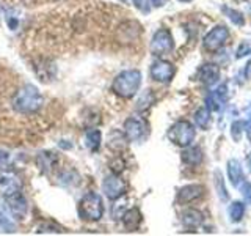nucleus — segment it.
I'll return each mask as SVG.
<instances>
[{
	"label": "nucleus",
	"instance_id": "1",
	"mask_svg": "<svg viewBox=\"0 0 251 236\" xmlns=\"http://www.w3.org/2000/svg\"><path fill=\"white\" fill-rule=\"evenodd\" d=\"M43 94L39 93L38 87L27 84L21 87V88L16 91V94L13 96V109L16 112L21 114H35L39 109L43 107Z\"/></svg>",
	"mask_w": 251,
	"mask_h": 236
},
{
	"label": "nucleus",
	"instance_id": "2",
	"mask_svg": "<svg viewBox=\"0 0 251 236\" xmlns=\"http://www.w3.org/2000/svg\"><path fill=\"white\" fill-rule=\"evenodd\" d=\"M141 85V73L138 69H126L120 73L113 81L112 90L121 98H132L135 96Z\"/></svg>",
	"mask_w": 251,
	"mask_h": 236
},
{
	"label": "nucleus",
	"instance_id": "3",
	"mask_svg": "<svg viewBox=\"0 0 251 236\" xmlns=\"http://www.w3.org/2000/svg\"><path fill=\"white\" fill-rule=\"evenodd\" d=\"M77 212L83 220L96 222L104 216V202L96 192H86L77 205Z\"/></svg>",
	"mask_w": 251,
	"mask_h": 236
},
{
	"label": "nucleus",
	"instance_id": "4",
	"mask_svg": "<svg viewBox=\"0 0 251 236\" xmlns=\"http://www.w3.org/2000/svg\"><path fill=\"white\" fill-rule=\"evenodd\" d=\"M168 137L171 142H175L179 147H190L192 142L195 140V128L188 121H177L171 126L168 132Z\"/></svg>",
	"mask_w": 251,
	"mask_h": 236
},
{
	"label": "nucleus",
	"instance_id": "5",
	"mask_svg": "<svg viewBox=\"0 0 251 236\" xmlns=\"http://www.w3.org/2000/svg\"><path fill=\"white\" fill-rule=\"evenodd\" d=\"M173 36L170 33V30L167 29H160L157 30L154 36H152V41H151V52L154 55H167L173 51Z\"/></svg>",
	"mask_w": 251,
	"mask_h": 236
},
{
	"label": "nucleus",
	"instance_id": "6",
	"mask_svg": "<svg viewBox=\"0 0 251 236\" xmlns=\"http://www.w3.org/2000/svg\"><path fill=\"white\" fill-rule=\"evenodd\" d=\"M227 38H229V30L225 26H217L204 36V41H202L204 49L209 52H215L227 41Z\"/></svg>",
	"mask_w": 251,
	"mask_h": 236
},
{
	"label": "nucleus",
	"instance_id": "7",
	"mask_svg": "<svg viewBox=\"0 0 251 236\" xmlns=\"http://www.w3.org/2000/svg\"><path fill=\"white\" fill-rule=\"evenodd\" d=\"M126 189H127V186L116 173L107 175L105 179L102 181V191H104L105 197L110 200H118L120 197H123L126 194Z\"/></svg>",
	"mask_w": 251,
	"mask_h": 236
},
{
	"label": "nucleus",
	"instance_id": "8",
	"mask_svg": "<svg viewBox=\"0 0 251 236\" xmlns=\"http://www.w3.org/2000/svg\"><path fill=\"white\" fill-rule=\"evenodd\" d=\"M124 134L130 142H140L146 137L148 134V126L145 120L140 118H129L124 123Z\"/></svg>",
	"mask_w": 251,
	"mask_h": 236
},
{
	"label": "nucleus",
	"instance_id": "9",
	"mask_svg": "<svg viewBox=\"0 0 251 236\" xmlns=\"http://www.w3.org/2000/svg\"><path fill=\"white\" fill-rule=\"evenodd\" d=\"M175 76V66L170 61L165 60H155L151 65V77L157 82L167 84Z\"/></svg>",
	"mask_w": 251,
	"mask_h": 236
},
{
	"label": "nucleus",
	"instance_id": "10",
	"mask_svg": "<svg viewBox=\"0 0 251 236\" xmlns=\"http://www.w3.org/2000/svg\"><path fill=\"white\" fill-rule=\"evenodd\" d=\"M227 102V87L226 84H223L222 87H218L215 91H210L206 98V107L209 110H215V112H220L223 110Z\"/></svg>",
	"mask_w": 251,
	"mask_h": 236
},
{
	"label": "nucleus",
	"instance_id": "11",
	"mask_svg": "<svg viewBox=\"0 0 251 236\" xmlns=\"http://www.w3.org/2000/svg\"><path fill=\"white\" fill-rule=\"evenodd\" d=\"M5 200H6L8 206H10V209L13 211L14 216H18L19 219H22L24 216L27 214V200H25V197L22 195L21 191L14 192L11 195H6Z\"/></svg>",
	"mask_w": 251,
	"mask_h": 236
},
{
	"label": "nucleus",
	"instance_id": "12",
	"mask_svg": "<svg viewBox=\"0 0 251 236\" xmlns=\"http://www.w3.org/2000/svg\"><path fill=\"white\" fill-rule=\"evenodd\" d=\"M198 77L202 84L212 87L214 84H217L220 79V68L215 65V63H206V65H202L200 68Z\"/></svg>",
	"mask_w": 251,
	"mask_h": 236
},
{
	"label": "nucleus",
	"instance_id": "13",
	"mask_svg": "<svg viewBox=\"0 0 251 236\" xmlns=\"http://www.w3.org/2000/svg\"><path fill=\"white\" fill-rule=\"evenodd\" d=\"M204 192V187L201 184H188L184 186L177 194V202L179 203H190L196 199H200Z\"/></svg>",
	"mask_w": 251,
	"mask_h": 236
},
{
	"label": "nucleus",
	"instance_id": "14",
	"mask_svg": "<svg viewBox=\"0 0 251 236\" xmlns=\"http://www.w3.org/2000/svg\"><path fill=\"white\" fill-rule=\"evenodd\" d=\"M0 191H2L3 197L21 191V181L13 173H5L0 177Z\"/></svg>",
	"mask_w": 251,
	"mask_h": 236
},
{
	"label": "nucleus",
	"instance_id": "15",
	"mask_svg": "<svg viewBox=\"0 0 251 236\" xmlns=\"http://www.w3.org/2000/svg\"><path fill=\"white\" fill-rule=\"evenodd\" d=\"M202 214L201 211L198 209H187L184 214H182V225L188 230H195V228H198L201 224H202Z\"/></svg>",
	"mask_w": 251,
	"mask_h": 236
},
{
	"label": "nucleus",
	"instance_id": "16",
	"mask_svg": "<svg viewBox=\"0 0 251 236\" xmlns=\"http://www.w3.org/2000/svg\"><path fill=\"white\" fill-rule=\"evenodd\" d=\"M227 173H229V179L234 187H239L243 181V172H242V165L237 159H231L227 162Z\"/></svg>",
	"mask_w": 251,
	"mask_h": 236
},
{
	"label": "nucleus",
	"instance_id": "17",
	"mask_svg": "<svg viewBox=\"0 0 251 236\" xmlns=\"http://www.w3.org/2000/svg\"><path fill=\"white\" fill-rule=\"evenodd\" d=\"M182 161L188 165H198L202 161V151L198 147H187L185 151H182Z\"/></svg>",
	"mask_w": 251,
	"mask_h": 236
},
{
	"label": "nucleus",
	"instance_id": "18",
	"mask_svg": "<svg viewBox=\"0 0 251 236\" xmlns=\"http://www.w3.org/2000/svg\"><path fill=\"white\" fill-rule=\"evenodd\" d=\"M123 222L126 225V228H129V230H137L140 222H141V214L137 208H132L129 209L127 212L124 214L123 217Z\"/></svg>",
	"mask_w": 251,
	"mask_h": 236
},
{
	"label": "nucleus",
	"instance_id": "19",
	"mask_svg": "<svg viewBox=\"0 0 251 236\" xmlns=\"http://www.w3.org/2000/svg\"><path fill=\"white\" fill-rule=\"evenodd\" d=\"M100 142H102L100 131H98V129L86 131V134H85V145L88 147V149H91V151H98L99 147H100Z\"/></svg>",
	"mask_w": 251,
	"mask_h": 236
},
{
	"label": "nucleus",
	"instance_id": "20",
	"mask_svg": "<svg viewBox=\"0 0 251 236\" xmlns=\"http://www.w3.org/2000/svg\"><path fill=\"white\" fill-rule=\"evenodd\" d=\"M210 110L207 107H202L200 109L198 112L195 114V123L198 128L201 129H207V126H209V121H210V115H209Z\"/></svg>",
	"mask_w": 251,
	"mask_h": 236
},
{
	"label": "nucleus",
	"instance_id": "21",
	"mask_svg": "<svg viewBox=\"0 0 251 236\" xmlns=\"http://www.w3.org/2000/svg\"><path fill=\"white\" fill-rule=\"evenodd\" d=\"M55 157L52 153H39V156H38V165H39V169H41V172H47L49 169H52L53 167V162H55Z\"/></svg>",
	"mask_w": 251,
	"mask_h": 236
},
{
	"label": "nucleus",
	"instance_id": "22",
	"mask_svg": "<svg viewBox=\"0 0 251 236\" xmlns=\"http://www.w3.org/2000/svg\"><path fill=\"white\" fill-rule=\"evenodd\" d=\"M243 214H245V205L242 202H234L229 206V217L232 222H240Z\"/></svg>",
	"mask_w": 251,
	"mask_h": 236
},
{
	"label": "nucleus",
	"instance_id": "23",
	"mask_svg": "<svg viewBox=\"0 0 251 236\" xmlns=\"http://www.w3.org/2000/svg\"><path fill=\"white\" fill-rule=\"evenodd\" d=\"M0 230L6 233L14 232V222L11 220V217L8 216V212L3 209V206H0Z\"/></svg>",
	"mask_w": 251,
	"mask_h": 236
},
{
	"label": "nucleus",
	"instance_id": "24",
	"mask_svg": "<svg viewBox=\"0 0 251 236\" xmlns=\"http://www.w3.org/2000/svg\"><path fill=\"white\" fill-rule=\"evenodd\" d=\"M215 187H217V191H218L220 199H222L223 202H226L227 199H229V195H227V192H226V187H225V181H223V177H222V173H220L218 170L215 172Z\"/></svg>",
	"mask_w": 251,
	"mask_h": 236
},
{
	"label": "nucleus",
	"instance_id": "25",
	"mask_svg": "<svg viewBox=\"0 0 251 236\" xmlns=\"http://www.w3.org/2000/svg\"><path fill=\"white\" fill-rule=\"evenodd\" d=\"M223 11L227 14V18H229L235 26H243V24H245V19H243V16L239 11H234L227 6H223Z\"/></svg>",
	"mask_w": 251,
	"mask_h": 236
},
{
	"label": "nucleus",
	"instance_id": "26",
	"mask_svg": "<svg viewBox=\"0 0 251 236\" xmlns=\"http://www.w3.org/2000/svg\"><path fill=\"white\" fill-rule=\"evenodd\" d=\"M151 102H152L151 90H146V93L143 94V96L140 98L137 109H138V110H143V109H146V107H149V106H151Z\"/></svg>",
	"mask_w": 251,
	"mask_h": 236
},
{
	"label": "nucleus",
	"instance_id": "27",
	"mask_svg": "<svg viewBox=\"0 0 251 236\" xmlns=\"http://www.w3.org/2000/svg\"><path fill=\"white\" fill-rule=\"evenodd\" d=\"M132 2H133V5H135L141 13L148 14L149 11H151V6H152L151 0H132Z\"/></svg>",
	"mask_w": 251,
	"mask_h": 236
},
{
	"label": "nucleus",
	"instance_id": "28",
	"mask_svg": "<svg viewBox=\"0 0 251 236\" xmlns=\"http://www.w3.org/2000/svg\"><path fill=\"white\" fill-rule=\"evenodd\" d=\"M247 126V123L245 121H234V124H232V137H234V140L235 142H239L240 140V137H242V128H245Z\"/></svg>",
	"mask_w": 251,
	"mask_h": 236
},
{
	"label": "nucleus",
	"instance_id": "29",
	"mask_svg": "<svg viewBox=\"0 0 251 236\" xmlns=\"http://www.w3.org/2000/svg\"><path fill=\"white\" fill-rule=\"evenodd\" d=\"M239 187L242 189V194H243V197L247 199V202L251 203V184L247 183V181H242V184H240Z\"/></svg>",
	"mask_w": 251,
	"mask_h": 236
},
{
	"label": "nucleus",
	"instance_id": "30",
	"mask_svg": "<svg viewBox=\"0 0 251 236\" xmlns=\"http://www.w3.org/2000/svg\"><path fill=\"white\" fill-rule=\"evenodd\" d=\"M248 54H251V44H248V43H242L240 47L237 49V55H235V57H237V59H242V57H245V55H248Z\"/></svg>",
	"mask_w": 251,
	"mask_h": 236
},
{
	"label": "nucleus",
	"instance_id": "31",
	"mask_svg": "<svg viewBox=\"0 0 251 236\" xmlns=\"http://www.w3.org/2000/svg\"><path fill=\"white\" fill-rule=\"evenodd\" d=\"M8 159H10V154H8L6 151H3V149H0V167L5 165L8 162Z\"/></svg>",
	"mask_w": 251,
	"mask_h": 236
},
{
	"label": "nucleus",
	"instance_id": "32",
	"mask_svg": "<svg viewBox=\"0 0 251 236\" xmlns=\"http://www.w3.org/2000/svg\"><path fill=\"white\" fill-rule=\"evenodd\" d=\"M152 6H163L165 3H167V0H151Z\"/></svg>",
	"mask_w": 251,
	"mask_h": 236
},
{
	"label": "nucleus",
	"instance_id": "33",
	"mask_svg": "<svg viewBox=\"0 0 251 236\" xmlns=\"http://www.w3.org/2000/svg\"><path fill=\"white\" fill-rule=\"evenodd\" d=\"M245 77H247V79L251 77V60H250V63H248V66L245 68Z\"/></svg>",
	"mask_w": 251,
	"mask_h": 236
},
{
	"label": "nucleus",
	"instance_id": "34",
	"mask_svg": "<svg viewBox=\"0 0 251 236\" xmlns=\"http://www.w3.org/2000/svg\"><path fill=\"white\" fill-rule=\"evenodd\" d=\"M245 128H247V131H248V134H250V132H251V107H250V120H248V123H247Z\"/></svg>",
	"mask_w": 251,
	"mask_h": 236
},
{
	"label": "nucleus",
	"instance_id": "35",
	"mask_svg": "<svg viewBox=\"0 0 251 236\" xmlns=\"http://www.w3.org/2000/svg\"><path fill=\"white\" fill-rule=\"evenodd\" d=\"M247 162H248V169H250V172H251V153H250L248 157H247Z\"/></svg>",
	"mask_w": 251,
	"mask_h": 236
},
{
	"label": "nucleus",
	"instance_id": "36",
	"mask_svg": "<svg viewBox=\"0 0 251 236\" xmlns=\"http://www.w3.org/2000/svg\"><path fill=\"white\" fill-rule=\"evenodd\" d=\"M179 2H192V0H179Z\"/></svg>",
	"mask_w": 251,
	"mask_h": 236
}]
</instances>
